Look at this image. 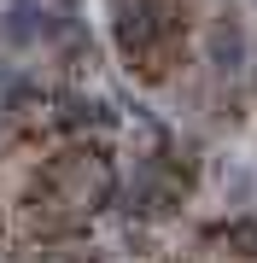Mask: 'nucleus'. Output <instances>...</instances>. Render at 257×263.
I'll use <instances>...</instances> for the list:
<instances>
[{"mask_svg":"<svg viewBox=\"0 0 257 263\" xmlns=\"http://www.w3.org/2000/svg\"><path fill=\"white\" fill-rule=\"evenodd\" d=\"M70 29H76V24H70L65 12L41 6V0H12L6 18H0V35H6L12 47H29V41H65Z\"/></svg>","mask_w":257,"mask_h":263,"instance_id":"1","label":"nucleus"},{"mask_svg":"<svg viewBox=\"0 0 257 263\" xmlns=\"http://www.w3.org/2000/svg\"><path fill=\"white\" fill-rule=\"evenodd\" d=\"M205 65H210V70H222V76L246 65V24H240V12H234V6L210 18V35H205Z\"/></svg>","mask_w":257,"mask_h":263,"instance_id":"2","label":"nucleus"},{"mask_svg":"<svg viewBox=\"0 0 257 263\" xmlns=\"http://www.w3.org/2000/svg\"><path fill=\"white\" fill-rule=\"evenodd\" d=\"M53 123L58 129H105L111 123V105L82 94V88H65V94H53Z\"/></svg>","mask_w":257,"mask_h":263,"instance_id":"3","label":"nucleus"},{"mask_svg":"<svg viewBox=\"0 0 257 263\" xmlns=\"http://www.w3.org/2000/svg\"><path fill=\"white\" fill-rule=\"evenodd\" d=\"M41 82H29V76H6V94H0V117L18 123V117H35L41 111Z\"/></svg>","mask_w":257,"mask_h":263,"instance_id":"4","label":"nucleus"},{"mask_svg":"<svg viewBox=\"0 0 257 263\" xmlns=\"http://www.w3.org/2000/svg\"><path fill=\"white\" fill-rule=\"evenodd\" d=\"M222 246H228L234 257L257 263V216H234V222H222Z\"/></svg>","mask_w":257,"mask_h":263,"instance_id":"5","label":"nucleus"},{"mask_svg":"<svg viewBox=\"0 0 257 263\" xmlns=\"http://www.w3.org/2000/svg\"><path fill=\"white\" fill-rule=\"evenodd\" d=\"M222 187L234 193V205H246V199H251V176H246V170H228V181H222Z\"/></svg>","mask_w":257,"mask_h":263,"instance_id":"6","label":"nucleus"}]
</instances>
